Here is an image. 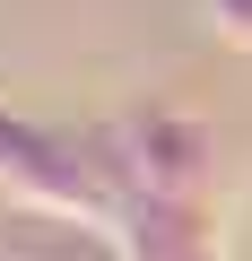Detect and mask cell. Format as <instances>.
<instances>
[{"instance_id":"obj_1","label":"cell","mask_w":252,"mask_h":261,"mask_svg":"<svg viewBox=\"0 0 252 261\" xmlns=\"http://www.w3.org/2000/svg\"><path fill=\"white\" fill-rule=\"evenodd\" d=\"M0 192L44 218H78L96 235H113V218H122V183L96 148V122L70 130V122H35V113L0 105Z\"/></svg>"},{"instance_id":"obj_3","label":"cell","mask_w":252,"mask_h":261,"mask_svg":"<svg viewBox=\"0 0 252 261\" xmlns=\"http://www.w3.org/2000/svg\"><path fill=\"white\" fill-rule=\"evenodd\" d=\"M122 261H226V200L217 192H131L113 218Z\"/></svg>"},{"instance_id":"obj_4","label":"cell","mask_w":252,"mask_h":261,"mask_svg":"<svg viewBox=\"0 0 252 261\" xmlns=\"http://www.w3.org/2000/svg\"><path fill=\"white\" fill-rule=\"evenodd\" d=\"M200 18H209V35H226L235 53H252V0H200Z\"/></svg>"},{"instance_id":"obj_2","label":"cell","mask_w":252,"mask_h":261,"mask_svg":"<svg viewBox=\"0 0 252 261\" xmlns=\"http://www.w3.org/2000/svg\"><path fill=\"white\" fill-rule=\"evenodd\" d=\"M96 148H104L122 200H131V192H165V200H183V192H217V166H226L217 122L191 113V105H165V96L104 113V122H96Z\"/></svg>"}]
</instances>
